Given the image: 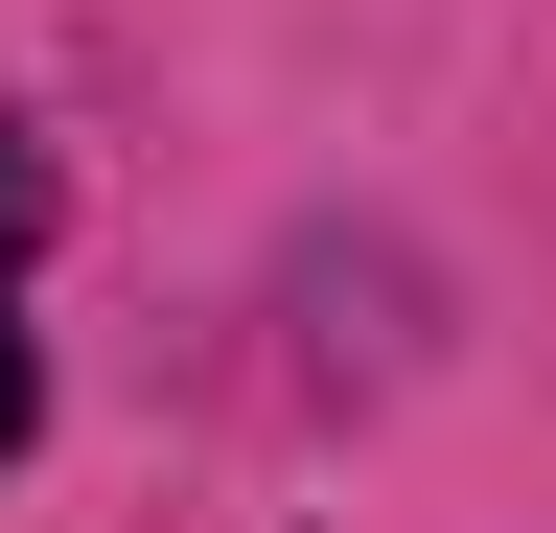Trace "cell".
<instances>
[{"mask_svg":"<svg viewBox=\"0 0 556 533\" xmlns=\"http://www.w3.org/2000/svg\"><path fill=\"white\" fill-rule=\"evenodd\" d=\"M24 255H47V140L0 116V279H24Z\"/></svg>","mask_w":556,"mask_h":533,"instance_id":"6da1fadb","label":"cell"},{"mask_svg":"<svg viewBox=\"0 0 556 533\" xmlns=\"http://www.w3.org/2000/svg\"><path fill=\"white\" fill-rule=\"evenodd\" d=\"M47 441V348H24V279H0V464Z\"/></svg>","mask_w":556,"mask_h":533,"instance_id":"7a4b0ae2","label":"cell"}]
</instances>
